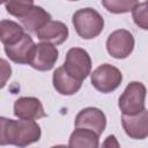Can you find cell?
<instances>
[{"instance_id":"6da1fadb","label":"cell","mask_w":148,"mask_h":148,"mask_svg":"<svg viewBox=\"0 0 148 148\" xmlns=\"http://www.w3.org/2000/svg\"><path fill=\"white\" fill-rule=\"evenodd\" d=\"M0 124L1 146L14 145L17 147H27L34 142H37L42 135L40 127L35 120H14L1 117Z\"/></svg>"},{"instance_id":"7a4b0ae2","label":"cell","mask_w":148,"mask_h":148,"mask_svg":"<svg viewBox=\"0 0 148 148\" xmlns=\"http://www.w3.org/2000/svg\"><path fill=\"white\" fill-rule=\"evenodd\" d=\"M73 25L77 35L83 39H91L97 37L104 28V20L102 15L94 8H82L74 13Z\"/></svg>"},{"instance_id":"3957f363","label":"cell","mask_w":148,"mask_h":148,"mask_svg":"<svg viewBox=\"0 0 148 148\" xmlns=\"http://www.w3.org/2000/svg\"><path fill=\"white\" fill-rule=\"evenodd\" d=\"M146 87L139 81H132L127 84L119 97V109L124 114H135L145 109Z\"/></svg>"},{"instance_id":"277c9868","label":"cell","mask_w":148,"mask_h":148,"mask_svg":"<svg viewBox=\"0 0 148 148\" xmlns=\"http://www.w3.org/2000/svg\"><path fill=\"white\" fill-rule=\"evenodd\" d=\"M121 81V72L110 64L98 66L91 74V84L103 94H109L116 90L120 86Z\"/></svg>"},{"instance_id":"5b68a950","label":"cell","mask_w":148,"mask_h":148,"mask_svg":"<svg viewBox=\"0 0 148 148\" xmlns=\"http://www.w3.org/2000/svg\"><path fill=\"white\" fill-rule=\"evenodd\" d=\"M64 68L73 77L83 81L91 71V59L89 53L81 47L69 49L66 54Z\"/></svg>"},{"instance_id":"8992f818","label":"cell","mask_w":148,"mask_h":148,"mask_svg":"<svg viewBox=\"0 0 148 148\" xmlns=\"http://www.w3.org/2000/svg\"><path fill=\"white\" fill-rule=\"evenodd\" d=\"M134 49V37L125 29H119L110 34L106 40V50L109 54L116 59L127 58Z\"/></svg>"},{"instance_id":"52a82bcc","label":"cell","mask_w":148,"mask_h":148,"mask_svg":"<svg viewBox=\"0 0 148 148\" xmlns=\"http://www.w3.org/2000/svg\"><path fill=\"white\" fill-rule=\"evenodd\" d=\"M58 56L59 52L56 45L51 43L42 42L36 44L29 65L37 71H42V72L50 71L53 68L56 61L58 60Z\"/></svg>"},{"instance_id":"ba28073f","label":"cell","mask_w":148,"mask_h":148,"mask_svg":"<svg viewBox=\"0 0 148 148\" xmlns=\"http://www.w3.org/2000/svg\"><path fill=\"white\" fill-rule=\"evenodd\" d=\"M121 125L125 133L135 140H142L148 136V110L143 109L142 111L135 114H124L121 116Z\"/></svg>"},{"instance_id":"9c48e42d","label":"cell","mask_w":148,"mask_h":148,"mask_svg":"<svg viewBox=\"0 0 148 148\" xmlns=\"http://www.w3.org/2000/svg\"><path fill=\"white\" fill-rule=\"evenodd\" d=\"M75 127L88 128L101 135L106 127V117L97 108H86L76 114Z\"/></svg>"},{"instance_id":"30bf717a","label":"cell","mask_w":148,"mask_h":148,"mask_svg":"<svg viewBox=\"0 0 148 148\" xmlns=\"http://www.w3.org/2000/svg\"><path fill=\"white\" fill-rule=\"evenodd\" d=\"M14 114L20 119L37 120L46 116L40 101L36 97H20L14 103Z\"/></svg>"},{"instance_id":"8fae6325","label":"cell","mask_w":148,"mask_h":148,"mask_svg":"<svg viewBox=\"0 0 148 148\" xmlns=\"http://www.w3.org/2000/svg\"><path fill=\"white\" fill-rule=\"evenodd\" d=\"M36 44L32 38L24 34V36L13 45H5V52L7 57L16 64H29L34 53Z\"/></svg>"},{"instance_id":"7c38bea8","label":"cell","mask_w":148,"mask_h":148,"mask_svg":"<svg viewBox=\"0 0 148 148\" xmlns=\"http://www.w3.org/2000/svg\"><path fill=\"white\" fill-rule=\"evenodd\" d=\"M36 35L42 42L60 45L68 38V28L61 21H49L36 32Z\"/></svg>"},{"instance_id":"4fadbf2b","label":"cell","mask_w":148,"mask_h":148,"mask_svg":"<svg viewBox=\"0 0 148 148\" xmlns=\"http://www.w3.org/2000/svg\"><path fill=\"white\" fill-rule=\"evenodd\" d=\"M52 82H53V87L54 89L61 94V95H74L76 94L81 86H82V81L73 77L72 75H69L66 69L64 68V66L58 67L54 73H53V77H52Z\"/></svg>"},{"instance_id":"5bb4252c","label":"cell","mask_w":148,"mask_h":148,"mask_svg":"<svg viewBox=\"0 0 148 148\" xmlns=\"http://www.w3.org/2000/svg\"><path fill=\"white\" fill-rule=\"evenodd\" d=\"M98 134L88 128L75 127L69 136L68 146L72 148H97L99 145Z\"/></svg>"},{"instance_id":"9a60e30c","label":"cell","mask_w":148,"mask_h":148,"mask_svg":"<svg viewBox=\"0 0 148 148\" xmlns=\"http://www.w3.org/2000/svg\"><path fill=\"white\" fill-rule=\"evenodd\" d=\"M21 20L22 25L30 32H37L44 24L51 21V15L39 6H34V8Z\"/></svg>"},{"instance_id":"2e32d148","label":"cell","mask_w":148,"mask_h":148,"mask_svg":"<svg viewBox=\"0 0 148 148\" xmlns=\"http://www.w3.org/2000/svg\"><path fill=\"white\" fill-rule=\"evenodd\" d=\"M0 28H1V43L3 44V46L15 44L24 36L23 28L14 21L2 20L0 22Z\"/></svg>"},{"instance_id":"e0dca14e","label":"cell","mask_w":148,"mask_h":148,"mask_svg":"<svg viewBox=\"0 0 148 148\" xmlns=\"http://www.w3.org/2000/svg\"><path fill=\"white\" fill-rule=\"evenodd\" d=\"M34 8V0H7L6 10L12 16L22 18Z\"/></svg>"},{"instance_id":"ac0fdd59","label":"cell","mask_w":148,"mask_h":148,"mask_svg":"<svg viewBox=\"0 0 148 148\" xmlns=\"http://www.w3.org/2000/svg\"><path fill=\"white\" fill-rule=\"evenodd\" d=\"M139 0H102L105 9L113 14H124L133 10Z\"/></svg>"},{"instance_id":"d6986e66","label":"cell","mask_w":148,"mask_h":148,"mask_svg":"<svg viewBox=\"0 0 148 148\" xmlns=\"http://www.w3.org/2000/svg\"><path fill=\"white\" fill-rule=\"evenodd\" d=\"M132 17L139 28L148 30V1L138 3L132 10Z\"/></svg>"},{"instance_id":"ffe728a7","label":"cell","mask_w":148,"mask_h":148,"mask_svg":"<svg viewBox=\"0 0 148 148\" xmlns=\"http://www.w3.org/2000/svg\"><path fill=\"white\" fill-rule=\"evenodd\" d=\"M1 62H2V74H3V77H2V84H1V87H3L5 84H6V80H7V76H10V72L12 71H8L7 73L5 72V68H7V62H6V60L5 59H2L1 60ZM7 69H10V67L8 66V68Z\"/></svg>"},{"instance_id":"44dd1931","label":"cell","mask_w":148,"mask_h":148,"mask_svg":"<svg viewBox=\"0 0 148 148\" xmlns=\"http://www.w3.org/2000/svg\"><path fill=\"white\" fill-rule=\"evenodd\" d=\"M69 1H77V0H69Z\"/></svg>"}]
</instances>
